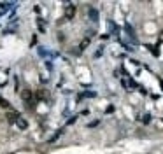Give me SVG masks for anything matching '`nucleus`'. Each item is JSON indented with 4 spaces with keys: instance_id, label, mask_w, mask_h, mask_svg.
Returning a JSON list of instances; mask_svg holds the SVG:
<instances>
[{
    "instance_id": "4",
    "label": "nucleus",
    "mask_w": 163,
    "mask_h": 154,
    "mask_svg": "<svg viewBox=\"0 0 163 154\" xmlns=\"http://www.w3.org/2000/svg\"><path fill=\"white\" fill-rule=\"evenodd\" d=\"M74 14H75V7H74V5H69V7L65 9V18L72 20V18H74Z\"/></svg>"
},
{
    "instance_id": "6",
    "label": "nucleus",
    "mask_w": 163,
    "mask_h": 154,
    "mask_svg": "<svg viewBox=\"0 0 163 154\" xmlns=\"http://www.w3.org/2000/svg\"><path fill=\"white\" fill-rule=\"evenodd\" d=\"M88 44H90V39H84V41L81 42V49H84V47H86Z\"/></svg>"
},
{
    "instance_id": "2",
    "label": "nucleus",
    "mask_w": 163,
    "mask_h": 154,
    "mask_svg": "<svg viewBox=\"0 0 163 154\" xmlns=\"http://www.w3.org/2000/svg\"><path fill=\"white\" fill-rule=\"evenodd\" d=\"M37 98L42 100V102H49L51 100V93L48 91V89H39L37 91Z\"/></svg>"
},
{
    "instance_id": "3",
    "label": "nucleus",
    "mask_w": 163,
    "mask_h": 154,
    "mask_svg": "<svg viewBox=\"0 0 163 154\" xmlns=\"http://www.w3.org/2000/svg\"><path fill=\"white\" fill-rule=\"evenodd\" d=\"M14 123H16V126H18L20 130H26V126H28L26 119H25V117H21V116H18V117H16V121H14Z\"/></svg>"
},
{
    "instance_id": "1",
    "label": "nucleus",
    "mask_w": 163,
    "mask_h": 154,
    "mask_svg": "<svg viewBox=\"0 0 163 154\" xmlns=\"http://www.w3.org/2000/svg\"><path fill=\"white\" fill-rule=\"evenodd\" d=\"M21 98H23V102L26 103V105H30V107L35 105V100H33V95H32L30 89H25V91L21 93Z\"/></svg>"
},
{
    "instance_id": "5",
    "label": "nucleus",
    "mask_w": 163,
    "mask_h": 154,
    "mask_svg": "<svg viewBox=\"0 0 163 154\" xmlns=\"http://www.w3.org/2000/svg\"><path fill=\"white\" fill-rule=\"evenodd\" d=\"M0 105H2L4 109H11V103H9V102H5L4 98H0Z\"/></svg>"
}]
</instances>
